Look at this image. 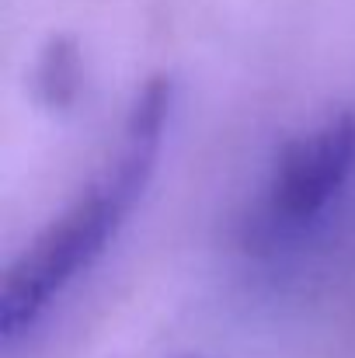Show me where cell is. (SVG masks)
<instances>
[{
  "label": "cell",
  "mask_w": 355,
  "mask_h": 358,
  "mask_svg": "<svg viewBox=\"0 0 355 358\" xmlns=\"http://www.w3.org/2000/svg\"><path fill=\"white\" fill-rule=\"evenodd\" d=\"M39 94L46 98L49 108H67L77 98V84H81V56L74 49V42L67 38H53L39 59Z\"/></svg>",
  "instance_id": "3"
},
{
  "label": "cell",
  "mask_w": 355,
  "mask_h": 358,
  "mask_svg": "<svg viewBox=\"0 0 355 358\" xmlns=\"http://www.w3.org/2000/svg\"><path fill=\"white\" fill-rule=\"evenodd\" d=\"M171 105L174 84L167 77L146 80L132 98L116 157H109V164L67 202V209L14 257L0 289V334L7 345L28 331L53 296H60L109 247L129 209L143 199L160 157Z\"/></svg>",
  "instance_id": "1"
},
{
  "label": "cell",
  "mask_w": 355,
  "mask_h": 358,
  "mask_svg": "<svg viewBox=\"0 0 355 358\" xmlns=\"http://www.w3.org/2000/svg\"><path fill=\"white\" fill-rule=\"evenodd\" d=\"M355 164V119H335L314 125L289 139L258 195L254 213L247 216V243L275 247L289 237H300L310 223L324 216Z\"/></svg>",
  "instance_id": "2"
}]
</instances>
